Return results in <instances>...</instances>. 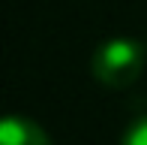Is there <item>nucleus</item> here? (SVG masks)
Segmentation results:
<instances>
[{"instance_id":"1","label":"nucleus","mask_w":147,"mask_h":145,"mask_svg":"<svg viewBox=\"0 0 147 145\" xmlns=\"http://www.w3.org/2000/svg\"><path fill=\"white\" fill-rule=\"evenodd\" d=\"M144 67V49L132 36H114L102 42L90 57V72L105 88H129Z\"/></svg>"},{"instance_id":"3","label":"nucleus","mask_w":147,"mask_h":145,"mask_svg":"<svg viewBox=\"0 0 147 145\" xmlns=\"http://www.w3.org/2000/svg\"><path fill=\"white\" fill-rule=\"evenodd\" d=\"M120 145H147V115L129 124V130L123 133Z\"/></svg>"},{"instance_id":"2","label":"nucleus","mask_w":147,"mask_h":145,"mask_svg":"<svg viewBox=\"0 0 147 145\" xmlns=\"http://www.w3.org/2000/svg\"><path fill=\"white\" fill-rule=\"evenodd\" d=\"M0 145H51V139L33 118L9 115L0 124Z\"/></svg>"}]
</instances>
